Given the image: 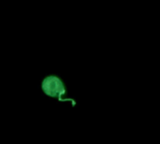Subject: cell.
<instances>
[{
	"label": "cell",
	"instance_id": "6da1fadb",
	"mask_svg": "<svg viewBox=\"0 0 160 144\" xmlns=\"http://www.w3.org/2000/svg\"><path fill=\"white\" fill-rule=\"evenodd\" d=\"M42 92L52 98L64 100L62 97L67 93L64 82L56 75H48L41 82Z\"/></svg>",
	"mask_w": 160,
	"mask_h": 144
}]
</instances>
